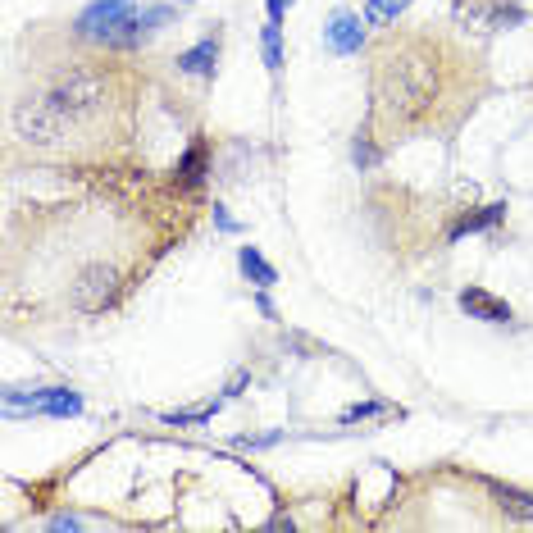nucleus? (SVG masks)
<instances>
[{"label": "nucleus", "instance_id": "obj_9", "mask_svg": "<svg viewBox=\"0 0 533 533\" xmlns=\"http://www.w3.org/2000/svg\"><path fill=\"white\" fill-rule=\"evenodd\" d=\"M488 492L497 497V506H502L506 515L533 524V492H520V488H511V483H488Z\"/></svg>", "mask_w": 533, "mask_h": 533}, {"label": "nucleus", "instance_id": "obj_2", "mask_svg": "<svg viewBox=\"0 0 533 533\" xmlns=\"http://www.w3.org/2000/svg\"><path fill=\"white\" fill-rule=\"evenodd\" d=\"M78 37L105 41V46H133L142 37V19H137L133 0H96L78 19Z\"/></svg>", "mask_w": 533, "mask_h": 533}, {"label": "nucleus", "instance_id": "obj_4", "mask_svg": "<svg viewBox=\"0 0 533 533\" xmlns=\"http://www.w3.org/2000/svg\"><path fill=\"white\" fill-rule=\"evenodd\" d=\"M73 128V119L55 105L51 92H41V96H28V101H19V110H14V133L23 137V142L32 146H55L64 142Z\"/></svg>", "mask_w": 533, "mask_h": 533}, {"label": "nucleus", "instance_id": "obj_8", "mask_svg": "<svg viewBox=\"0 0 533 533\" xmlns=\"http://www.w3.org/2000/svg\"><path fill=\"white\" fill-rule=\"evenodd\" d=\"M215 60H219V32L215 37H205V41H196L192 51L178 55V69L192 73V78H210V73H215Z\"/></svg>", "mask_w": 533, "mask_h": 533}, {"label": "nucleus", "instance_id": "obj_6", "mask_svg": "<svg viewBox=\"0 0 533 533\" xmlns=\"http://www.w3.org/2000/svg\"><path fill=\"white\" fill-rule=\"evenodd\" d=\"M19 406H28V410H37V415H78L82 410V397L78 392H69V388H37V392H10V410H19Z\"/></svg>", "mask_w": 533, "mask_h": 533}, {"label": "nucleus", "instance_id": "obj_16", "mask_svg": "<svg viewBox=\"0 0 533 533\" xmlns=\"http://www.w3.org/2000/svg\"><path fill=\"white\" fill-rule=\"evenodd\" d=\"M210 415H215V410L205 406V410H187V415H164V420H169V424H205Z\"/></svg>", "mask_w": 533, "mask_h": 533}, {"label": "nucleus", "instance_id": "obj_11", "mask_svg": "<svg viewBox=\"0 0 533 533\" xmlns=\"http://www.w3.org/2000/svg\"><path fill=\"white\" fill-rule=\"evenodd\" d=\"M242 274H246V278H256L260 287H274V283H278L274 265H265V256H260L256 246H242Z\"/></svg>", "mask_w": 533, "mask_h": 533}, {"label": "nucleus", "instance_id": "obj_12", "mask_svg": "<svg viewBox=\"0 0 533 533\" xmlns=\"http://www.w3.org/2000/svg\"><path fill=\"white\" fill-rule=\"evenodd\" d=\"M502 215H506V205H502V201H497V205H483L479 215H465V219H461V224L451 228V237H465V233H479V228H488V224H497V219H502Z\"/></svg>", "mask_w": 533, "mask_h": 533}, {"label": "nucleus", "instance_id": "obj_14", "mask_svg": "<svg viewBox=\"0 0 533 533\" xmlns=\"http://www.w3.org/2000/svg\"><path fill=\"white\" fill-rule=\"evenodd\" d=\"M260 41H265V64H269V69H278V64H283V46H278V19L265 23Z\"/></svg>", "mask_w": 533, "mask_h": 533}, {"label": "nucleus", "instance_id": "obj_13", "mask_svg": "<svg viewBox=\"0 0 533 533\" xmlns=\"http://www.w3.org/2000/svg\"><path fill=\"white\" fill-rule=\"evenodd\" d=\"M410 0H369V10H365V19L369 23H392L401 10H406Z\"/></svg>", "mask_w": 533, "mask_h": 533}, {"label": "nucleus", "instance_id": "obj_7", "mask_svg": "<svg viewBox=\"0 0 533 533\" xmlns=\"http://www.w3.org/2000/svg\"><path fill=\"white\" fill-rule=\"evenodd\" d=\"M461 310L470 319H483V324H511V306H506L502 297H492V292H483V287H465L461 292Z\"/></svg>", "mask_w": 533, "mask_h": 533}, {"label": "nucleus", "instance_id": "obj_5", "mask_svg": "<svg viewBox=\"0 0 533 533\" xmlns=\"http://www.w3.org/2000/svg\"><path fill=\"white\" fill-rule=\"evenodd\" d=\"M114 297H119V269L114 265H87L69 283V301L78 315H101L114 306Z\"/></svg>", "mask_w": 533, "mask_h": 533}, {"label": "nucleus", "instance_id": "obj_1", "mask_svg": "<svg viewBox=\"0 0 533 533\" xmlns=\"http://www.w3.org/2000/svg\"><path fill=\"white\" fill-rule=\"evenodd\" d=\"M442 96V55L429 41H401L374 64V119L397 133L433 114Z\"/></svg>", "mask_w": 533, "mask_h": 533}, {"label": "nucleus", "instance_id": "obj_10", "mask_svg": "<svg viewBox=\"0 0 533 533\" xmlns=\"http://www.w3.org/2000/svg\"><path fill=\"white\" fill-rule=\"evenodd\" d=\"M328 46L342 55H351L360 46V19H351V14H338L333 19V28H328Z\"/></svg>", "mask_w": 533, "mask_h": 533}, {"label": "nucleus", "instance_id": "obj_3", "mask_svg": "<svg viewBox=\"0 0 533 533\" xmlns=\"http://www.w3.org/2000/svg\"><path fill=\"white\" fill-rule=\"evenodd\" d=\"M51 96L73 123H87L105 110V101H110V82H105V73H96V69H73L55 82Z\"/></svg>", "mask_w": 533, "mask_h": 533}, {"label": "nucleus", "instance_id": "obj_15", "mask_svg": "<svg viewBox=\"0 0 533 533\" xmlns=\"http://www.w3.org/2000/svg\"><path fill=\"white\" fill-rule=\"evenodd\" d=\"M388 406H379V401H369V406H351V410H342V420L347 424H356V420H374V415H383Z\"/></svg>", "mask_w": 533, "mask_h": 533}, {"label": "nucleus", "instance_id": "obj_17", "mask_svg": "<svg viewBox=\"0 0 533 533\" xmlns=\"http://www.w3.org/2000/svg\"><path fill=\"white\" fill-rule=\"evenodd\" d=\"M287 5H292V0H269V19H283Z\"/></svg>", "mask_w": 533, "mask_h": 533}]
</instances>
